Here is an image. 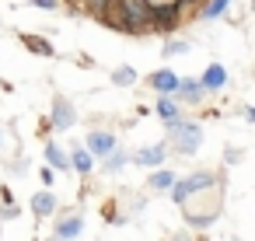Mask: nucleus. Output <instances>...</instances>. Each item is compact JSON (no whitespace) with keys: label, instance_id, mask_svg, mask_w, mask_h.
I'll list each match as a JSON object with an SVG mask.
<instances>
[{"label":"nucleus","instance_id":"obj_26","mask_svg":"<svg viewBox=\"0 0 255 241\" xmlns=\"http://www.w3.org/2000/svg\"><path fill=\"white\" fill-rule=\"evenodd\" d=\"M53 178H56V171H53V168H42V182L53 185Z\"/></svg>","mask_w":255,"mask_h":241},{"label":"nucleus","instance_id":"obj_10","mask_svg":"<svg viewBox=\"0 0 255 241\" xmlns=\"http://www.w3.org/2000/svg\"><path fill=\"white\" fill-rule=\"evenodd\" d=\"M81 231H84V217H81V213H67V217H60V224L53 227V238L74 241V238H81Z\"/></svg>","mask_w":255,"mask_h":241},{"label":"nucleus","instance_id":"obj_24","mask_svg":"<svg viewBox=\"0 0 255 241\" xmlns=\"http://www.w3.org/2000/svg\"><path fill=\"white\" fill-rule=\"evenodd\" d=\"M32 4H35V7H42V11H56V7H60L56 0H32Z\"/></svg>","mask_w":255,"mask_h":241},{"label":"nucleus","instance_id":"obj_14","mask_svg":"<svg viewBox=\"0 0 255 241\" xmlns=\"http://www.w3.org/2000/svg\"><path fill=\"white\" fill-rule=\"evenodd\" d=\"M157 119H161L164 126L178 122V119H182V105H178L175 98H157Z\"/></svg>","mask_w":255,"mask_h":241},{"label":"nucleus","instance_id":"obj_7","mask_svg":"<svg viewBox=\"0 0 255 241\" xmlns=\"http://www.w3.org/2000/svg\"><path fill=\"white\" fill-rule=\"evenodd\" d=\"M95 14H98L109 28H116V32H129V28H126V11H123V0H102V4L95 7Z\"/></svg>","mask_w":255,"mask_h":241},{"label":"nucleus","instance_id":"obj_5","mask_svg":"<svg viewBox=\"0 0 255 241\" xmlns=\"http://www.w3.org/2000/svg\"><path fill=\"white\" fill-rule=\"evenodd\" d=\"M84 147H88V154L91 157H109L112 150H119V140H116V133H109V129H91L88 136H84Z\"/></svg>","mask_w":255,"mask_h":241},{"label":"nucleus","instance_id":"obj_19","mask_svg":"<svg viewBox=\"0 0 255 241\" xmlns=\"http://www.w3.org/2000/svg\"><path fill=\"white\" fill-rule=\"evenodd\" d=\"M227 7H231V0H206V4L196 11L203 21H213V18H220V14H227Z\"/></svg>","mask_w":255,"mask_h":241},{"label":"nucleus","instance_id":"obj_17","mask_svg":"<svg viewBox=\"0 0 255 241\" xmlns=\"http://www.w3.org/2000/svg\"><path fill=\"white\" fill-rule=\"evenodd\" d=\"M46 161H49V168H60V171L70 168V154H67L60 143H53V140L46 143Z\"/></svg>","mask_w":255,"mask_h":241},{"label":"nucleus","instance_id":"obj_27","mask_svg":"<svg viewBox=\"0 0 255 241\" xmlns=\"http://www.w3.org/2000/svg\"><path fill=\"white\" fill-rule=\"evenodd\" d=\"M245 112V122H255V105H248V109H241Z\"/></svg>","mask_w":255,"mask_h":241},{"label":"nucleus","instance_id":"obj_1","mask_svg":"<svg viewBox=\"0 0 255 241\" xmlns=\"http://www.w3.org/2000/svg\"><path fill=\"white\" fill-rule=\"evenodd\" d=\"M199 143H203V133H199V126L196 122H189V119H178V122H171L168 126V150H175V154H196L199 150Z\"/></svg>","mask_w":255,"mask_h":241},{"label":"nucleus","instance_id":"obj_22","mask_svg":"<svg viewBox=\"0 0 255 241\" xmlns=\"http://www.w3.org/2000/svg\"><path fill=\"white\" fill-rule=\"evenodd\" d=\"M189 49V42H182V39H168L164 42V56H175V53H185Z\"/></svg>","mask_w":255,"mask_h":241},{"label":"nucleus","instance_id":"obj_28","mask_svg":"<svg viewBox=\"0 0 255 241\" xmlns=\"http://www.w3.org/2000/svg\"><path fill=\"white\" fill-rule=\"evenodd\" d=\"M70 4H91V11H95V7L102 4V0H70Z\"/></svg>","mask_w":255,"mask_h":241},{"label":"nucleus","instance_id":"obj_16","mask_svg":"<svg viewBox=\"0 0 255 241\" xmlns=\"http://www.w3.org/2000/svg\"><path fill=\"white\" fill-rule=\"evenodd\" d=\"M53 210H56V196H53L49 189H42V192L32 196V213H35V217H49Z\"/></svg>","mask_w":255,"mask_h":241},{"label":"nucleus","instance_id":"obj_8","mask_svg":"<svg viewBox=\"0 0 255 241\" xmlns=\"http://www.w3.org/2000/svg\"><path fill=\"white\" fill-rule=\"evenodd\" d=\"M49 122H53V129H70V126L77 122V112H74V105H70L63 95L53 98V116H49Z\"/></svg>","mask_w":255,"mask_h":241},{"label":"nucleus","instance_id":"obj_20","mask_svg":"<svg viewBox=\"0 0 255 241\" xmlns=\"http://www.w3.org/2000/svg\"><path fill=\"white\" fill-rule=\"evenodd\" d=\"M126 161H129V154H126V150L119 147V150H112V154H109V157L102 161V168H105L109 175H116V171H123V168H126Z\"/></svg>","mask_w":255,"mask_h":241},{"label":"nucleus","instance_id":"obj_9","mask_svg":"<svg viewBox=\"0 0 255 241\" xmlns=\"http://www.w3.org/2000/svg\"><path fill=\"white\" fill-rule=\"evenodd\" d=\"M133 161H136L140 168H161V164L168 161V143H154V147H140V150L133 154Z\"/></svg>","mask_w":255,"mask_h":241},{"label":"nucleus","instance_id":"obj_6","mask_svg":"<svg viewBox=\"0 0 255 241\" xmlns=\"http://www.w3.org/2000/svg\"><path fill=\"white\" fill-rule=\"evenodd\" d=\"M147 84L157 91V98H175L178 88H182V77H178L175 70H154V74L147 77Z\"/></svg>","mask_w":255,"mask_h":241},{"label":"nucleus","instance_id":"obj_25","mask_svg":"<svg viewBox=\"0 0 255 241\" xmlns=\"http://www.w3.org/2000/svg\"><path fill=\"white\" fill-rule=\"evenodd\" d=\"M0 217H4V220H14V217H18V206H0Z\"/></svg>","mask_w":255,"mask_h":241},{"label":"nucleus","instance_id":"obj_13","mask_svg":"<svg viewBox=\"0 0 255 241\" xmlns=\"http://www.w3.org/2000/svg\"><path fill=\"white\" fill-rule=\"evenodd\" d=\"M175 182H178L175 168H157V171L147 178V189H154V192H171V189H175Z\"/></svg>","mask_w":255,"mask_h":241},{"label":"nucleus","instance_id":"obj_3","mask_svg":"<svg viewBox=\"0 0 255 241\" xmlns=\"http://www.w3.org/2000/svg\"><path fill=\"white\" fill-rule=\"evenodd\" d=\"M182 25V7L175 0H164V4H154L150 11V32H161V35H171L175 28Z\"/></svg>","mask_w":255,"mask_h":241},{"label":"nucleus","instance_id":"obj_4","mask_svg":"<svg viewBox=\"0 0 255 241\" xmlns=\"http://www.w3.org/2000/svg\"><path fill=\"white\" fill-rule=\"evenodd\" d=\"M123 11H126V28L129 35H143L150 32V0H123Z\"/></svg>","mask_w":255,"mask_h":241},{"label":"nucleus","instance_id":"obj_15","mask_svg":"<svg viewBox=\"0 0 255 241\" xmlns=\"http://www.w3.org/2000/svg\"><path fill=\"white\" fill-rule=\"evenodd\" d=\"M70 168H74V171H77V175H88V171H91V168H95V157H91V154H88V147H84V143H81V147H74V150H70Z\"/></svg>","mask_w":255,"mask_h":241},{"label":"nucleus","instance_id":"obj_30","mask_svg":"<svg viewBox=\"0 0 255 241\" xmlns=\"http://www.w3.org/2000/svg\"><path fill=\"white\" fill-rule=\"evenodd\" d=\"M49 241H60V238H49Z\"/></svg>","mask_w":255,"mask_h":241},{"label":"nucleus","instance_id":"obj_11","mask_svg":"<svg viewBox=\"0 0 255 241\" xmlns=\"http://www.w3.org/2000/svg\"><path fill=\"white\" fill-rule=\"evenodd\" d=\"M199 81H203L206 95H213V91H224V88L231 84V74H227V70H224L220 63H210V67L203 70V77H199Z\"/></svg>","mask_w":255,"mask_h":241},{"label":"nucleus","instance_id":"obj_29","mask_svg":"<svg viewBox=\"0 0 255 241\" xmlns=\"http://www.w3.org/2000/svg\"><path fill=\"white\" fill-rule=\"evenodd\" d=\"M168 241H189V234H175V238H168Z\"/></svg>","mask_w":255,"mask_h":241},{"label":"nucleus","instance_id":"obj_21","mask_svg":"<svg viewBox=\"0 0 255 241\" xmlns=\"http://www.w3.org/2000/svg\"><path fill=\"white\" fill-rule=\"evenodd\" d=\"M112 84H119V88L136 84V70H133V67H116V70H112Z\"/></svg>","mask_w":255,"mask_h":241},{"label":"nucleus","instance_id":"obj_23","mask_svg":"<svg viewBox=\"0 0 255 241\" xmlns=\"http://www.w3.org/2000/svg\"><path fill=\"white\" fill-rule=\"evenodd\" d=\"M175 4H178L182 11H189V7H196V11H199V7L206 4V0H175Z\"/></svg>","mask_w":255,"mask_h":241},{"label":"nucleus","instance_id":"obj_2","mask_svg":"<svg viewBox=\"0 0 255 241\" xmlns=\"http://www.w3.org/2000/svg\"><path fill=\"white\" fill-rule=\"evenodd\" d=\"M213 185H217V175H213V171H192V175H185V178L175 182L171 199H175V203H189V196H196V192H203V189H213Z\"/></svg>","mask_w":255,"mask_h":241},{"label":"nucleus","instance_id":"obj_12","mask_svg":"<svg viewBox=\"0 0 255 241\" xmlns=\"http://www.w3.org/2000/svg\"><path fill=\"white\" fill-rule=\"evenodd\" d=\"M203 98H206V88H203V81H199V77H182V88H178L175 102H185V105H199Z\"/></svg>","mask_w":255,"mask_h":241},{"label":"nucleus","instance_id":"obj_18","mask_svg":"<svg viewBox=\"0 0 255 241\" xmlns=\"http://www.w3.org/2000/svg\"><path fill=\"white\" fill-rule=\"evenodd\" d=\"M21 46L25 49H32V53H39V56H53V46L42 39V35H32V32H21Z\"/></svg>","mask_w":255,"mask_h":241}]
</instances>
